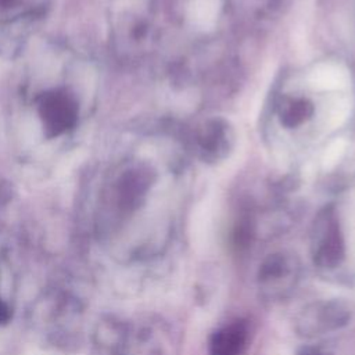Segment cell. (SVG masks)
<instances>
[{"mask_svg": "<svg viewBox=\"0 0 355 355\" xmlns=\"http://www.w3.org/2000/svg\"><path fill=\"white\" fill-rule=\"evenodd\" d=\"M50 0H0V29L3 32L26 29L37 19Z\"/></svg>", "mask_w": 355, "mask_h": 355, "instance_id": "obj_2", "label": "cell"}, {"mask_svg": "<svg viewBox=\"0 0 355 355\" xmlns=\"http://www.w3.org/2000/svg\"><path fill=\"white\" fill-rule=\"evenodd\" d=\"M312 112L313 107L305 98H286L279 107L280 121L287 128H295L304 123Z\"/></svg>", "mask_w": 355, "mask_h": 355, "instance_id": "obj_5", "label": "cell"}, {"mask_svg": "<svg viewBox=\"0 0 355 355\" xmlns=\"http://www.w3.org/2000/svg\"><path fill=\"white\" fill-rule=\"evenodd\" d=\"M62 83L39 89L31 100L36 123L47 140L64 137L79 125V96L71 86Z\"/></svg>", "mask_w": 355, "mask_h": 355, "instance_id": "obj_1", "label": "cell"}, {"mask_svg": "<svg viewBox=\"0 0 355 355\" xmlns=\"http://www.w3.org/2000/svg\"><path fill=\"white\" fill-rule=\"evenodd\" d=\"M247 341V330L241 323L222 329L211 343L212 355H239Z\"/></svg>", "mask_w": 355, "mask_h": 355, "instance_id": "obj_4", "label": "cell"}, {"mask_svg": "<svg viewBox=\"0 0 355 355\" xmlns=\"http://www.w3.org/2000/svg\"><path fill=\"white\" fill-rule=\"evenodd\" d=\"M232 130L223 121H211L198 133V147L205 159H219L232 146Z\"/></svg>", "mask_w": 355, "mask_h": 355, "instance_id": "obj_3", "label": "cell"}]
</instances>
